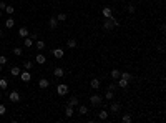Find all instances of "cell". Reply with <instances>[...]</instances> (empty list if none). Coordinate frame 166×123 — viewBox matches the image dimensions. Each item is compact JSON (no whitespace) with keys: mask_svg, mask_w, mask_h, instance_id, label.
I'll return each instance as SVG.
<instances>
[{"mask_svg":"<svg viewBox=\"0 0 166 123\" xmlns=\"http://www.w3.org/2000/svg\"><path fill=\"white\" fill-rule=\"evenodd\" d=\"M115 19H116V17H113V15H111L110 19H103V28H105L106 32H110V30L115 28Z\"/></svg>","mask_w":166,"mask_h":123,"instance_id":"cell-1","label":"cell"},{"mask_svg":"<svg viewBox=\"0 0 166 123\" xmlns=\"http://www.w3.org/2000/svg\"><path fill=\"white\" fill-rule=\"evenodd\" d=\"M103 98L101 95H98V93H95V95H90V103H91V107H100V105L103 103Z\"/></svg>","mask_w":166,"mask_h":123,"instance_id":"cell-2","label":"cell"},{"mask_svg":"<svg viewBox=\"0 0 166 123\" xmlns=\"http://www.w3.org/2000/svg\"><path fill=\"white\" fill-rule=\"evenodd\" d=\"M70 92V88H68V85H63V83H60V85H57V93L60 95V97H66Z\"/></svg>","mask_w":166,"mask_h":123,"instance_id":"cell-3","label":"cell"},{"mask_svg":"<svg viewBox=\"0 0 166 123\" xmlns=\"http://www.w3.org/2000/svg\"><path fill=\"white\" fill-rule=\"evenodd\" d=\"M8 100H10L12 103H17V102H20V93L13 90V92H10V93H8Z\"/></svg>","mask_w":166,"mask_h":123,"instance_id":"cell-4","label":"cell"},{"mask_svg":"<svg viewBox=\"0 0 166 123\" xmlns=\"http://www.w3.org/2000/svg\"><path fill=\"white\" fill-rule=\"evenodd\" d=\"M20 80L22 81H25V83H28L30 80H32V73H30V72H20Z\"/></svg>","mask_w":166,"mask_h":123,"instance_id":"cell-5","label":"cell"},{"mask_svg":"<svg viewBox=\"0 0 166 123\" xmlns=\"http://www.w3.org/2000/svg\"><path fill=\"white\" fill-rule=\"evenodd\" d=\"M100 86H101V81L98 80V78H93L91 81H90V88H93V90H100Z\"/></svg>","mask_w":166,"mask_h":123,"instance_id":"cell-6","label":"cell"},{"mask_svg":"<svg viewBox=\"0 0 166 123\" xmlns=\"http://www.w3.org/2000/svg\"><path fill=\"white\" fill-rule=\"evenodd\" d=\"M128 85H130V81L125 80V78H118V80H116V86H120V88H128Z\"/></svg>","mask_w":166,"mask_h":123,"instance_id":"cell-7","label":"cell"},{"mask_svg":"<svg viewBox=\"0 0 166 123\" xmlns=\"http://www.w3.org/2000/svg\"><path fill=\"white\" fill-rule=\"evenodd\" d=\"M53 75L57 77V78H63V75H65V70L62 67H57L55 70H53Z\"/></svg>","mask_w":166,"mask_h":123,"instance_id":"cell-8","label":"cell"},{"mask_svg":"<svg viewBox=\"0 0 166 123\" xmlns=\"http://www.w3.org/2000/svg\"><path fill=\"white\" fill-rule=\"evenodd\" d=\"M38 86H40L42 90H45V88H48V86H50V81H48L47 78H40V80H38Z\"/></svg>","mask_w":166,"mask_h":123,"instance_id":"cell-9","label":"cell"},{"mask_svg":"<svg viewBox=\"0 0 166 123\" xmlns=\"http://www.w3.org/2000/svg\"><path fill=\"white\" fill-rule=\"evenodd\" d=\"M73 113H75V107H71V105H66V107H65V115L66 116H73Z\"/></svg>","mask_w":166,"mask_h":123,"instance_id":"cell-10","label":"cell"},{"mask_svg":"<svg viewBox=\"0 0 166 123\" xmlns=\"http://www.w3.org/2000/svg\"><path fill=\"white\" fill-rule=\"evenodd\" d=\"M48 27H50L52 30H55L58 27V20L55 19V17H50V20H48Z\"/></svg>","mask_w":166,"mask_h":123,"instance_id":"cell-11","label":"cell"},{"mask_svg":"<svg viewBox=\"0 0 166 123\" xmlns=\"http://www.w3.org/2000/svg\"><path fill=\"white\" fill-rule=\"evenodd\" d=\"M101 13H103V19H110V17L113 15V12H111L110 7H105V8L101 10Z\"/></svg>","mask_w":166,"mask_h":123,"instance_id":"cell-12","label":"cell"},{"mask_svg":"<svg viewBox=\"0 0 166 123\" xmlns=\"http://www.w3.org/2000/svg\"><path fill=\"white\" fill-rule=\"evenodd\" d=\"M110 110H111V113H115V115H118V113H120V110H121V107H120V103H111Z\"/></svg>","mask_w":166,"mask_h":123,"instance_id":"cell-13","label":"cell"},{"mask_svg":"<svg viewBox=\"0 0 166 123\" xmlns=\"http://www.w3.org/2000/svg\"><path fill=\"white\" fill-rule=\"evenodd\" d=\"M28 28L27 27H22V28H19V37H22V38H25V37H28Z\"/></svg>","mask_w":166,"mask_h":123,"instance_id":"cell-14","label":"cell"},{"mask_svg":"<svg viewBox=\"0 0 166 123\" xmlns=\"http://www.w3.org/2000/svg\"><path fill=\"white\" fill-rule=\"evenodd\" d=\"M35 60H37V63H38V65H43V63L47 62V58H45V55H43V53H37Z\"/></svg>","mask_w":166,"mask_h":123,"instance_id":"cell-15","label":"cell"},{"mask_svg":"<svg viewBox=\"0 0 166 123\" xmlns=\"http://www.w3.org/2000/svg\"><path fill=\"white\" fill-rule=\"evenodd\" d=\"M33 45H35V47H37V50H43L45 47H47V45H45V42H43V40H35V42H33Z\"/></svg>","mask_w":166,"mask_h":123,"instance_id":"cell-16","label":"cell"},{"mask_svg":"<svg viewBox=\"0 0 166 123\" xmlns=\"http://www.w3.org/2000/svg\"><path fill=\"white\" fill-rule=\"evenodd\" d=\"M53 57L55 58H63V48H55L53 50Z\"/></svg>","mask_w":166,"mask_h":123,"instance_id":"cell-17","label":"cell"},{"mask_svg":"<svg viewBox=\"0 0 166 123\" xmlns=\"http://www.w3.org/2000/svg\"><path fill=\"white\" fill-rule=\"evenodd\" d=\"M110 75H111V78H113V80H118V78H120V75H121V72L116 70V68H113V70L110 72Z\"/></svg>","mask_w":166,"mask_h":123,"instance_id":"cell-18","label":"cell"},{"mask_svg":"<svg viewBox=\"0 0 166 123\" xmlns=\"http://www.w3.org/2000/svg\"><path fill=\"white\" fill-rule=\"evenodd\" d=\"M66 47H68V48H77V47H78L77 40H75V38H70L68 42H66Z\"/></svg>","mask_w":166,"mask_h":123,"instance_id":"cell-19","label":"cell"},{"mask_svg":"<svg viewBox=\"0 0 166 123\" xmlns=\"http://www.w3.org/2000/svg\"><path fill=\"white\" fill-rule=\"evenodd\" d=\"M20 72H22L20 67H12V68H10V75H13V77H19Z\"/></svg>","mask_w":166,"mask_h":123,"instance_id":"cell-20","label":"cell"},{"mask_svg":"<svg viewBox=\"0 0 166 123\" xmlns=\"http://www.w3.org/2000/svg\"><path fill=\"white\" fill-rule=\"evenodd\" d=\"M23 45H25L27 48L33 47V38H30V37H25V40H23Z\"/></svg>","mask_w":166,"mask_h":123,"instance_id":"cell-21","label":"cell"},{"mask_svg":"<svg viewBox=\"0 0 166 123\" xmlns=\"http://www.w3.org/2000/svg\"><path fill=\"white\" fill-rule=\"evenodd\" d=\"M78 113H80V115H87V113H88V107H87V105H80V107H78Z\"/></svg>","mask_w":166,"mask_h":123,"instance_id":"cell-22","label":"cell"},{"mask_svg":"<svg viewBox=\"0 0 166 123\" xmlns=\"http://www.w3.org/2000/svg\"><path fill=\"white\" fill-rule=\"evenodd\" d=\"M120 78H125V80H128V81H131V73L130 72H121V75H120Z\"/></svg>","mask_w":166,"mask_h":123,"instance_id":"cell-23","label":"cell"},{"mask_svg":"<svg viewBox=\"0 0 166 123\" xmlns=\"http://www.w3.org/2000/svg\"><path fill=\"white\" fill-rule=\"evenodd\" d=\"M131 120H133V118H131L130 113H125V115L121 116V121H123V123H131Z\"/></svg>","mask_w":166,"mask_h":123,"instance_id":"cell-24","label":"cell"},{"mask_svg":"<svg viewBox=\"0 0 166 123\" xmlns=\"http://www.w3.org/2000/svg\"><path fill=\"white\" fill-rule=\"evenodd\" d=\"M13 25H15V20H13L12 17L5 20V27H7V28H13Z\"/></svg>","mask_w":166,"mask_h":123,"instance_id":"cell-25","label":"cell"},{"mask_svg":"<svg viewBox=\"0 0 166 123\" xmlns=\"http://www.w3.org/2000/svg\"><path fill=\"white\" fill-rule=\"evenodd\" d=\"M68 105H71V107H78V105H80V100H78L77 97H73V98H70Z\"/></svg>","mask_w":166,"mask_h":123,"instance_id":"cell-26","label":"cell"},{"mask_svg":"<svg viewBox=\"0 0 166 123\" xmlns=\"http://www.w3.org/2000/svg\"><path fill=\"white\" fill-rule=\"evenodd\" d=\"M113 98H115V93L111 92V90H106V93H105V100H110V102H111Z\"/></svg>","mask_w":166,"mask_h":123,"instance_id":"cell-27","label":"cell"},{"mask_svg":"<svg viewBox=\"0 0 166 123\" xmlns=\"http://www.w3.org/2000/svg\"><path fill=\"white\" fill-rule=\"evenodd\" d=\"M98 118H100V120H106V118H108V112H105V110L98 112Z\"/></svg>","mask_w":166,"mask_h":123,"instance_id":"cell-28","label":"cell"},{"mask_svg":"<svg viewBox=\"0 0 166 123\" xmlns=\"http://www.w3.org/2000/svg\"><path fill=\"white\" fill-rule=\"evenodd\" d=\"M7 86H8V81L5 78H0V90H7Z\"/></svg>","mask_w":166,"mask_h":123,"instance_id":"cell-29","label":"cell"},{"mask_svg":"<svg viewBox=\"0 0 166 123\" xmlns=\"http://www.w3.org/2000/svg\"><path fill=\"white\" fill-rule=\"evenodd\" d=\"M22 53H23V50H22L20 47H15V48H13V55H15V57H22Z\"/></svg>","mask_w":166,"mask_h":123,"instance_id":"cell-30","label":"cell"},{"mask_svg":"<svg viewBox=\"0 0 166 123\" xmlns=\"http://www.w3.org/2000/svg\"><path fill=\"white\" fill-rule=\"evenodd\" d=\"M55 19H57L58 22H65V20H66V13H58Z\"/></svg>","mask_w":166,"mask_h":123,"instance_id":"cell-31","label":"cell"},{"mask_svg":"<svg viewBox=\"0 0 166 123\" xmlns=\"http://www.w3.org/2000/svg\"><path fill=\"white\" fill-rule=\"evenodd\" d=\"M32 67H33V63L30 62V60H27V62H23V68H25V70H30V68H32Z\"/></svg>","mask_w":166,"mask_h":123,"instance_id":"cell-32","label":"cell"},{"mask_svg":"<svg viewBox=\"0 0 166 123\" xmlns=\"http://www.w3.org/2000/svg\"><path fill=\"white\" fill-rule=\"evenodd\" d=\"M5 12L8 13V15H12V13H13V12H15V8H13L12 5H7V7H5Z\"/></svg>","mask_w":166,"mask_h":123,"instance_id":"cell-33","label":"cell"},{"mask_svg":"<svg viewBox=\"0 0 166 123\" xmlns=\"http://www.w3.org/2000/svg\"><path fill=\"white\" fill-rule=\"evenodd\" d=\"M7 113V108H5V105H0V116L2 115H5Z\"/></svg>","mask_w":166,"mask_h":123,"instance_id":"cell-34","label":"cell"},{"mask_svg":"<svg viewBox=\"0 0 166 123\" xmlns=\"http://www.w3.org/2000/svg\"><path fill=\"white\" fill-rule=\"evenodd\" d=\"M7 63V57L5 55H0V65H5Z\"/></svg>","mask_w":166,"mask_h":123,"instance_id":"cell-35","label":"cell"},{"mask_svg":"<svg viewBox=\"0 0 166 123\" xmlns=\"http://www.w3.org/2000/svg\"><path fill=\"white\" fill-rule=\"evenodd\" d=\"M136 12V7L134 5H128V13H134Z\"/></svg>","mask_w":166,"mask_h":123,"instance_id":"cell-36","label":"cell"},{"mask_svg":"<svg viewBox=\"0 0 166 123\" xmlns=\"http://www.w3.org/2000/svg\"><path fill=\"white\" fill-rule=\"evenodd\" d=\"M106 90H111V92H115V90H116V83H110Z\"/></svg>","mask_w":166,"mask_h":123,"instance_id":"cell-37","label":"cell"},{"mask_svg":"<svg viewBox=\"0 0 166 123\" xmlns=\"http://www.w3.org/2000/svg\"><path fill=\"white\" fill-rule=\"evenodd\" d=\"M5 7H7L5 2H0V10H5Z\"/></svg>","mask_w":166,"mask_h":123,"instance_id":"cell-38","label":"cell"},{"mask_svg":"<svg viewBox=\"0 0 166 123\" xmlns=\"http://www.w3.org/2000/svg\"><path fill=\"white\" fill-rule=\"evenodd\" d=\"M2 68H3V65H0V72H2Z\"/></svg>","mask_w":166,"mask_h":123,"instance_id":"cell-39","label":"cell"},{"mask_svg":"<svg viewBox=\"0 0 166 123\" xmlns=\"http://www.w3.org/2000/svg\"><path fill=\"white\" fill-rule=\"evenodd\" d=\"M0 37H2V30H0Z\"/></svg>","mask_w":166,"mask_h":123,"instance_id":"cell-40","label":"cell"},{"mask_svg":"<svg viewBox=\"0 0 166 123\" xmlns=\"http://www.w3.org/2000/svg\"><path fill=\"white\" fill-rule=\"evenodd\" d=\"M0 97H2V90H0Z\"/></svg>","mask_w":166,"mask_h":123,"instance_id":"cell-41","label":"cell"},{"mask_svg":"<svg viewBox=\"0 0 166 123\" xmlns=\"http://www.w3.org/2000/svg\"><path fill=\"white\" fill-rule=\"evenodd\" d=\"M0 17H2V10H0Z\"/></svg>","mask_w":166,"mask_h":123,"instance_id":"cell-42","label":"cell"}]
</instances>
